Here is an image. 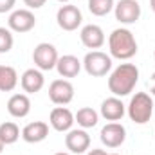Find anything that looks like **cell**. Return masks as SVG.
<instances>
[{
  "instance_id": "obj_1",
  "label": "cell",
  "mask_w": 155,
  "mask_h": 155,
  "mask_svg": "<svg viewBox=\"0 0 155 155\" xmlns=\"http://www.w3.org/2000/svg\"><path fill=\"white\" fill-rule=\"evenodd\" d=\"M139 81V69L134 63H121L108 76V90L116 97H124L134 92Z\"/></svg>"
},
{
  "instance_id": "obj_2",
  "label": "cell",
  "mask_w": 155,
  "mask_h": 155,
  "mask_svg": "<svg viewBox=\"0 0 155 155\" xmlns=\"http://www.w3.org/2000/svg\"><path fill=\"white\" fill-rule=\"evenodd\" d=\"M108 51L110 56L117 60H130L137 54V40L134 33L126 27L114 29L112 35L108 36Z\"/></svg>"
},
{
  "instance_id": "obj_3",
  "label": "cell",
  "mask_w": 155,
  "mask_h": 155,
  "mask_svg": "<svg viewBox=\"0 0 155 155\" xmlns=\"http://www.w3.org/2000/svg\"><path fill=\"white\" fill-rule=\"evenodd\" d=\"M128 117L135 124H146L153 114V99L146 92H135V96L130 99V105L126 107Z\"/></svg>"
},
{
  "instance_id": "obj_4",
  "label": "cell",
  "mask_w": 155,
  "mask_h": 155,
  "mask_svg": "<svg viewBox=\"0 0 155 155\" xmlns=\"http://www.w3.org/2000/svg\"><path fill=\"white\" fill-rule=\"evenodd\" d=\"M83 69L92 78H103L112 71V56L103 51H90L83 58Z\"/></svg>"
},
{
  "instance_id": "obj_5",
  "label": "cell",
  "mask_w": 155,
  "mask_h": 155,
  "mask_svg": "<svg viewBox=\"0 0 155 155\" xmlns=\"http://www.w3.org/2000/svg\"><path fill=\"white\" fill-rule=\"evenodd\" d=\"M58 51L52 43H47V41H41L35 47L33 51V61L36 65V69L40 71H52L56 69V63H58Z\"/></svg>"
},
{
  "instance_id": "obj_6",
  "label": "cell",
  "mask_w": 155,
  "mask_h": 155,
  "mask_svg": "<svg viewBox=\"0 0 155 155\" xmlns=\"http://www.w3.org/2000/svg\"><path fill=\"white\" fill-rule=\"evenodd\" d=\"M36 25V16L31 9H15L7 18V27L13 33H29Z\"/></svg>"
},
{
  "instance_id": "obj_7",
  "label": "cell",
  "mask_w": 155,
  "mask_h": 155,
  "mask_svg": "<svg viewBox=\"0 0 155 155\" xmlns=\"http://www.w3.org/2000/svg\"><path fill=\"white\" fill-rule=\"evenodd\" d=\"M49 99L58 105V107H65L74 99V85L69 79H54L49 85Z\"/></svg>"
},
{
  "instance_id": "obj_8",
  "label": "cell",
  "mask_w": 155,
  "mask_h": 155,
  "mask_svg": "<svg viewBox=\"0 0 155 155\" xmlns=\"http://www.w3.org/2000/svg\"><path fill=\"white\" fill-rule=\"evenodd\" d=\"M56 22H58L60 29H63V31H76L78 27L81 25V22H83V15H81L78 5L65 4V5H61L58 9Z\"/></svg>"
},
{
  "instance_id": "obj_9",
  "label": "cell",
  "mask_w": 155,
  "mask_h": 155,
  "mask_svg": "<svg viewBox=\"0 0 155 155\" xmlns=\"http://www.w3.org/2000/svg\"><path fill=\"white\" fill-rule=\"evenodd\" d=\"M99 139L107 148H119L126 139V128L117 121H110L101 128Z\"/></svg>"
},
{
  "instance_id": "obj_10",
  "label": "cell",
  "mask_w": 155,
  "mask_h": 155,
  "mask_svg": "<svg viewBox=\"0 0 155 155\" xmlns=\"http://www.w3.org/2000/svg\"><path fill=\"white\" fill-rule=\"evenodd\" d=\"M114 13H116V20H119L124 25H130L139 20L141 5L137 0H119L114 5Z\"/></svg>"
},
{
  "instance_id": "obj_11",
  "label": "cell",
  "mask_w": 155,
  "mask_h": 155,
  "mask_svg": "<svg viewBox=\"0 0 155 155\" xmlns=\"http://www.w3.org/2000/svg\"><path fill=\"white\" fill-rule=\"evenodd\" d=\"M65 146L71 153H85L88 148H90V135L87 130L83 128H74V130H69L67 135H65Z\"/></svg>"
},
{
  "instance_id": "obj_12",
  "label": "cell",
  "mask_w": 155,
  "mask_h": 155,
  "mask_svg": "<svg viewBox=\"0 0 155 155\" xmlns=\"http://www.w3.org/2000/svg\"><path fill=\"white\" fill-rule=\"evenodd\" d=\"M79 38H81V43L87 49H92V51H97V49H101L105 45V33L96 24L83 25V29L79 33Z\"/></svg>"
},
{
  "instance_id": "obj_13",
  "label": "cell",
  "mask_w": 155,
  "mask_h": 155,
  "mask_svg": "<svg viewBox=\"0 0 155 155\" xmlns=\"http://www.w3.org/2000/svg\"><path fill=\"white\" fill-rule=\"evenodd\" d=\"M74 114L67 108V107H56L51 110V116H49V124L56 130V132H69L72 130V124H74Z\"/></svg>"
},
{
  "instance_id": "obj_14",
  "label": "cell",
  "mask_w": 155,
  "mask_h": 155,
  "mask_svg": "<svg viewBox=\"0 0 155 155\" xmlns=\"http://www.w3.org/2000/svg\"><path fill=\"white\" fill-rule=\"evenodd\" d=\"M47 135H49V124L43 121H33V123L25 124L22 130V139L29 144H36V143L45 141Z\"/></svg>"
},
{
  "instance_id": "obj_15",
  "label": "cell",
  "mask_w": 155,
  "mask_h": 155,
  "mask_svg": "<svg viewBox=\"0 0 155 155\" xmlns=\"http://www.w3.org/2000/svg\"><path fill=\"white\" fill-rule=\"evenodd\" d=\"M20 85H22L25 94H36V92H40L43 88L45 78H43L40 69H27L20 76Z\"/></svg>"
},
{
  "instance_id": "obj_16",
  "label": "cell",
  "mask_w": 155,
  "mask_h": 155,
  "mask_svg": "<svg viewBox=\"0 0 155 155\" xmlns=\"http://www.w3.org/2000/svg\"><path fill=\"white\" fill-rule=\"evenodd\" d=\"M124 112H126L124 103L121 101V97H116V96L107 97L101 103V108H99V114L107 121H119V119H123Z\"/></svg>"
},
{
  "instance_id": "obj_17",
  "label": "cell",
  "mask_w": 155,
  "mask_h": 155,
  "mask_svg": "<svg viewBox=\"0 0 155 155\" xmlns=\"http://www.w3.org/2000/svg\"><path fill=\"white\" fill-rule=\"evenodd\" d=\"M83 63L79 61V58L74 54H65V56H60L58 58V63H56V71L61 78H76L81 71Z\"/></svg>"
},
{
  "instance_id": "obj_18",
  "label": "cell",
  "mask_w": 155,
  "mask_h": 155,
  "mask_svg": "<svg viewBox=\"0 0 155 155\" xmlns=\"http://www.w3.org/2000/svg\"><path fill=\"white\" fill-rule=\"evenodd\" d=\"M7 112L16 119L29 116L31 112V99L27 94H13L7 101Z\"/></svg>"
},
{
  "instance_id": "obj_19",
  "label": "cell",
  "mask_w": 155,
  "mask_h": 155,
  "mask_svg": "<svg viewBox=\"0 0 155 155\" xmlns=\"http://www.w3.org/2000/svg\"><path fill=\"white\" fill-rule=\"evenodd\" d=\"M18 85V72L15 67L2 65L0 67V92H11Z\"/></svg>"
},
{
  "instance_id": "obj_20",
  "label": "cell",
  "mask_w": 155,
  "mask_h": 155,
  "mask_svg": "<svg viewBox=\"0 0 155 155\" xmlns=\"http://www.w3.org/2000/svg\"><path fill=\"white\" fill-rule=\"evenodd\" d=\"M74 121H76L83 130L94 128L97 124V121H99V114L92 107H83V108H79L76 114H74Z\"/></svg>"
},
{
  "instance_id": "obj_21",
  "label": "cell",
  "mask_w": 155,
  "mask_h": 155,
  "mask_svg": "<svg viewBox=\"0 0 155 155\" xmlns=\"http://www.w3.org/2000/svg\"><path fill=\"white\" fill-rule=\"evenodd\" d=\"M18 137H20V128H18L16 123L5 121V123L0 124V139H2V143L5 146L7 144H15L18 141Z\"/></svg>"
},
{
  "instance_id": "obj_22",
  "label": "cell",
  "mask_w": 155,
  "mask_h": 155,
  "mask_svg": "<svg viewBox=\"0 0 155 155\" xmlns=\"http://www.w3.org/2000/svg\"><path fill=\"white\" fill-rule=\"evenodd\" d=\"M114 0H88V11L94 16H107L110 11H114Z\"/></svg>"
},
{
  "instance_id": "obj_23",
  "label": "cell",
  "mask_w": 155,
  "mask_h": 155,
  "mask_svg": "<svg viewBox=\"0 0 155 155\" xmlns=\"http://www.w3.org/2000/svg\"><path fill=\"white\" fill-rule=\"evenodd\" d=\"M13 43H15L13 31L9 27H0V54L9 52L13 49Z\"/></svg>"
},
{
  "instance_id": "obj_24",
  "label": "cell",
  "mask_w": 155,
  "mask_h": 155,
  "mask_svg": "<svg viewBox=\"0 0 155 155\" xmlns=\"http://www.w3.org/2000/svg\"><path fill=\"white\" fill-rule=\"evenodd\" d=\"M15 4H16V0H0V15H2V13L13 11Z\"/></svg>"
},
{
  "instance_id": "obj_25",
  "label": "cell",
  "mask_w": 155,
  "mask_h": 155,
  "mask_svg": "<svg viewBox=\"0 0 155 155\" xmlns=\"http://www.w3.org/2000/svg\"><path fill=\"white\" fill-rule=\"evenodd\" d=\"M47 0H24V4L27 5V9H40L45 5Z\"/></svg>"
},
{
  "instance_id": "obj_26",
  "label": "cell",
  "mask_w": 155,
  "mask_h": 155,
  "mask_svg": "<svg viewBox=\"0 0 155 155\" xmlns=\"http://www.w3.org/2000/svg\"><path fill=\"white\" fill-rule=\"evenodd\" d=\"M150 94L155 96V72L152 74V78H150Z\"/></svg>"
},
{
  "instance_id": "obj_27",
  "label": "cell",
  "mask_w": 155,
  "mask_h": 155,
  "mask_svg": "<svg viewBox=\"0 0 155 155\" xmlns=\"http://www.w3.org/2000/svg\"><path fill=\"white\" fill-rule=\"evenodd\" d=\"M87 155H108V153H107L105 150H99V148H94V150H90V152H88Z\"/></svg>"
},
{
  "instance_id": "obj_28",
  "label": "cell",
  "mask_w": 155,
  "mask_h": 155,
  "mask_svg": "<svg viewBox=\"0 0 155 155\" xmlns=\"http://www.w3.org/2000/svg\"><path fill=\"white\" fill-rule=\"evenodd\" d=\"M150 7H152V11L155 13V0H150Z\"/></svg>"
},
{
  "instance_id": "obj_29",
  "label": "cell",
  "mask_w": 155,
  "mask_h": 155,
  "mask_svg": "<svg viewBox=\"0 0 155 155\" xmlns=\"http://www.w3.org/2000/svg\"><path fill=\"white\" fill-rule=\"evenodd\" d=\"M4 146H5V144H4V143H2V139H0V153L4 152Z\"/></svg>"
},
{
  "instance_id": "obj_30",
  "label": "cell",
  "mask_w": 155,
  "mask_h": 155,
  "mask_svg": "<svg viewBox=\"0 0 155 155\" xmlns=\"http://www.w3.org/2000/svg\"><path fill=\"white\" fill-rule=\"evenodd\" d=\"M54 155H71V153H65V152H58V153H54Z\"/></svg>"
},
{
  "instance_id": "obj_31",
  "label": "cell",
  "mask_w": 155,
  "mask_h": 155,
  "mask_svg": "<svg viewBox=\"0 0 155 155\" xmlns=\"http://www.w3.org/2000/svg\"><path fill=\"white\" fill-rule=\"evenodd\" d=\"M58 2H61V4H69L71 0H58Z\"/></svg>"
},
{
  "instance_id": "obj_32",
  "label": "cell",
  "mask_w": 155,
  "mask_h": 155,
  "mask_svg": "<svg viewBox=\"0 0 155 155\" xmlns=\"http://www.w3.org/2000/svg\"><path fill=\"white\" fill-rule=\"evenodd\" d=\"M108 155H119V153H108Z\"/></svg>"
},
{
  "instance_id": "obj_33",
  "label": "cell",
  "mask_w": 155,
  "mask_h": 155,
  "mask_svg": "<svg viewBox=\"0 0 155 155\" xmlns=\"http://www.w3.org/2000/svg\"><path fill=\"white\" fill-rule=\"evenodd\" d=\"M153 58H155V51H153Z\"/></svg>"
},
{
  "instance_id": "obj_34",
  "label": "cell",
  "mask_w": 155,
  "mask_h": 155,
  "mask_svg": "<svg viewBox=\"0 0 155 155\" xmlns=\"http://www.w3.org/2000/svg\"><path fill=\"white\" fill-rule=\"evenodd\" d=\"M0 67H2V65H0Z\"/></svg>"
}]
</instances>
